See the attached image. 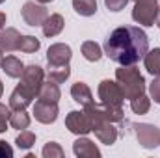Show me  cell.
Here are the masks:
<instances>
[{
    "instance_id": "obj_22",
    "label": "cell",
    "mask_w": 160,
    "mask_h": 158,
    "mask_svg": "<svg viewBox=\"0 0 160 158\" xmlns=\"http://www.w3.org/2000/svg\"><path fill=\"white\" fill-rule=\"evenodd\" d=\"M8 121H9V126L17 128V130H24L30 126V116L24 110H13Z\"/></svg>"
},
{
    "instance_id": "obj_3",
    "label": "cell",
    "mask_w": 160,
    "mask_h": 158,
    "mask_svg": "<svg viewBox=\"0 0 160 158\" xmlns=\"http://www.w3.org/2000/svg\"><path fill=\"white\" fill-rule=\"evenodd\" d=\"M84 112L86 116L89 117L91 125H97V123H102V121H110V123H121L123 121V108L121 106H112V104H88L84 106Z\"/></svg>"
},
{
    "instance_id": "obj_14",
    "label": "cell",
    "mask_w": 160,
    "mask_h": 158,
    "mask_svg": "<svg viewBox=\"0 0 160 158\" xmlns=\"http://www.w3.org/2000/svg\"><path fill=\"white\" fill-rule=\"evenodd\" d=\"M73 153L78 158H99L101 156L99 147H97L91 140H88V138H84V136H80L78 140L73 143Z\"/></svg>"
},
{
    "instance_id": "obj_39",
    "label": "cell",
    "mask_w": 160,
    "mask_h": 158,
    "mask_svg": "<svg viewBox=\"0 0 160 158\" xmlns=\"http://www.w3.org/2000/svg\"><path fill=\"white\" fill-rule=\"evenodd\" d=\"M2 2H6V0H0V4H2Z\"/></svg>"
},
{
    "instance_id": "obj_19",
    "label": "cell",
    "mask_w": 160,
    "mask_h": 158,
    "mask_svg": "<svg viewBox=\"0 0 160 158\" xmlns=\"http://www.w3.org/2000/svg\"><path fill=\"white\" fill-rule=\"evenodd\" d=\"M2 71L9 78H21V75L24 71V63L15 56H6L4 62H2Z\"/></svg>"
},
{
    "instance_id": "obj_29",
    "label": "cell",
    "mask_w": 160,
    "mask_h": 158,
    "mask_svg": "<svg viewBox=\"0 0 160 158\" xmlns=\"http://www.w3.org/2000/svg\"><path fill=\"white\" fill-rule=\"evenodd\" d=\"M149 95H151V99H155L157 104H160V75H157L153 82L149 84Z\"/></svg>"
},
{
    "instance_id": "obj_1",
    "label": "cell",
    "mask_w": 160,
    "mask_h": 158,
    "mask_svg": "<svg viewBox=\"0 0 160 158\" xmlns=\"http://www.w3.org/2000/svg\"><path fill=\"white\" fill-rule=\"evenodd\" d=\"M147 50V34L138 26H119L104 41V54L119 65H136Z\"/></svg>"
},
{
    "instance_id": "obj_7",
    "label": "cell",
    "mask_w": 160,
    "mask_h": 158,
    "mask_svg": "<svg viewBox=\"0 0 160 158\" xmlns=\"http://www.w3.org/2000/svg\"><path fill=\"white\" fill-rule=\"evenodd\" d=\"M21 17L28 26H43V22L48 17V9L45 4H36V2H24L21 9Z\"/></svg>"
},
{
    "instance_id": "obj_32",
    "label": "cell",
    "mask_w": 160,
    "mask_h": 158,
    "mask_svg": "<svg viewBox=\"0 0 160 158\" xmlns=\"http://www.w3.org/2000/svg\"><path fill=\"white\" fill-rule=\"evenodd\" d=\"M9 116H11L9 106H6V104H2V102H0V119H9Z\"/></svg>"
},
{
    "instance_id": "obj_26",
    "label": "cell",
    "mask_w": 160,
    "mask_h": 158,
    "mask_svg": "<svg viewBox=\"0 0 160 158\" xmlns=\"http://www.w3.org/2000/svg\"><path fill=\"white\" fill-rule=\"evenodd\" d=\"M41 47V41L34 36H21V43H19V50L26 52V54H34L38 52Z\"/></svg>"
},
{
    "instance_id": "obj_33",
    "label": "cell",
    "mask_w": 160,
    "mask_h": 158,
    "mask_svg": "<svg viewBox=\"0 0 160 158\" xmlns=\"http://www.w3.org/2000/svg\"><path fill=\"white\" fill-rule=\"evenodd\" d=\"M8 130V119H0V134H4Z\"/></svg>"
},
{
    "instance_id": "obj_17",
    "label": "cell",
    "mask_w": 160,
    "mask_h": 158,
    "mask_svg": "<svg viewBox=\"0 0 160 158\" xmlns=\"http://www.w3.org/2000/svg\"><path fill=\"white\" fill-rule=\"evenodd\" d=\"M71 97L75 102H78L80 106H88L93 102V95H91V89L88 87V84L84 82H77L71 86Z\"/></svg>"
},
{
    "instance_id": "obj_5",
    "label": "cell",
    "mask_w": 160,
    "mask_h": 158,
    "mask_svg": "<svg viewBox=\"0 0 160 158\" xmlns=\"http://www.w3.org/2000/svg\"><path fill=\"white\" fill-rule=\"evenodd\" d=\"M97 93H99L101 102H104V104L121 106L123 101H125V93H123V89H121L119 82H114V80H108V78L102 80V82L99 84Z\"/></svg>"
},
{
    "instance_id": "obj_9",
    "label": "cell",
    "mask_w": 160,
    "mask_h": 158,
    "mask_svg": "<svg viewBox=\"0 0 160 158\" xmlns=\"http://www.w3.org/2000/svg\"><path fill=\"white\" fill-rule=\"evenodd\" d=\"M43 80H45V71H43V67H39V65H28V67H24L19 84L26 86L30 91H34V93L38 95Z\"/></svg>"
},
{
    "instance_id": "obj_11",
    "label": "cell",
    "mask_w": 160,
    "mask_h": 158,
    "mask_svg": "<svg viewBox=\"0 0 160 158\" xmlns=\"http://www.w3.org/2000/svg\"><path fill=\"white\" fill-rule=\"evenodd\" d=\"M34 117L43 125H50L58 119V102H47V101H36L34 104Z\"/></svg>"
},
{
    "instance_id": "obj_28",
    "label": "cell",
    "mask_w": 160,
    "mask_h": 158,
    "mask_svg": "<svg viewBox=\"0 0 160 158\" xmlns=\"http://www.w3.org/2000/svg\"><path fill=\"white\" fill-rule=\"evenodd\" d=\"M63 155H65L63 149H62L60 143H56V141H48V143L43 147V156L45 158H62Z\"/></svg>"
},
{
    "instance_id": "obj_38",
    "label": "cell",
    "mask_w": 160,
    "mask_h": 158,
    "mask_svg": "<svg viewBox=\"0 0 160 158\" xmlns=\"http://www.w3.org/2000/svg\"><path fill=\"white\" fill-rule=\"evenodd\" d=\"M39 4H48V2H52V0H38Z\"/></svg>"
},
{
    "instance_id": "obj_31",
    "label": "cell",
    "mask_w": 160,
    "mask_h": 158,
    "mask_svg": "<svg viewBox=\"0 0 160 158\" xmlns=\"http://www.w3.org/2000/svg\"><path fill=\"white\" fill-rule=\"evenodd\" d=\"M11 156H13V149H11V145L0 140V158H11Z\"/></svg>"
},
{
    "instance_id": "obj_18",
    "label": "cell",
    "mask_w": 160,
    "mask_h": 158,
    "mask_svg": "<svg viewBox=\"0 0 160 158\" xmlns=\"http://www.w3.org/2000/svg\"><path fill=\"white\" fill-rule=\"evenodd\" d=\"M60 97H62V91H60L58 84L52 82V80H47V82L43 80L39 93H38V99L39 101H47V102H58Z\"/></svg>"
},
{
    "instance_id": "obj_27",
    "label": "cell",
    "mask_w": 160,
    "mask_h": 158,
    "mask_svg": "<svg viewBox=\"0 0 160 158\" xmlns=\"http://www.w3.org/2000/svg\"><path fill=\"white\" fill-rule=\"evenodd\" d=\"M15 143H17V147H19V149H24V151H28V149H30V147L36 143V134L24 128V130H21V134L17 136Z\"/></svg>"
},
{
    "instance_id": "obj_6",
    "label": "cell",
    "mask_w": 160,
    "mask_h": 158,
    "mask_svg": "<svg viewBox=\"0 0 160 158\" xmlns=\"http://www.w3.org/2000/svg\"><path fill=\"white\" fill-rule=\"evenodd\" d=\"M134 134H136L138 143L145 149H155L160 145V128L155 125L138 123V125H134Z\"/></svg>"
},
{
    "instance_id": "obj_25",
    "label": "cell",
    "mask_w": 160,
    "mask_h": 158,
    "mask_svg": "<svg viewBox=\"0 0 160 158\" xmlns=\"http://www.w3.org/2000/svg\"><path fill=\"white\" fill-rule=\"evenodd\" d=\"M149 108H151V99H149L145 93H143V95H140V97L130 99V110H132L134 114L143 116V114H147V112H149Z\"/></svg>"
},
{
    "instance_id": "obj_8",
    "label": "cell",
    "mask_w": 160,
    "mask_h": 158,
    "mask_svg": "<svg viewBox=\"0 0 160 158\" xmlns=\"http://www.w3.org/2000/svg\"><path fill=\"white\" fill-rule=\"evenodd\" d=\"M65 126L69 128V132H73L77 136H86L93 130V125H91L89 117L86 116V112H78V110H73L67 114Z\"/></svg>"
},
{
    "instance_id": "obj_13",
    "label": "cell",
    "mask_w": 160,
    "mask_h": 158,
    "mask_svg": "<svg viewBox=\"0 0 160 158\" xmlns=\"http://www.w3.org/2000/svg\"><path fill=\"white\" fill-rule=\"evenodd\" d=\"M93 132L97 136V140L104 145H114L116 140H118V128L114 126V123L110 121H102V123H97L93 125Z\"/></svg>"
},
{
    "instance_id": "obj_4",
    "label": "cell",
    "mask_w": 160,
    "mask_h": 158,
    "mask_svg": "<svg viewBox=\"0 0 160 158\" xmlns=\"http://www.w3.org/2000/svg\"><path fill=\"white\" fill-rule=\"evenodd\" d=\"M158 7L160 6L157 0H136L134 9H132L134 22H138L142 26H155Z\"/></svg>"
},
{
    "instance_id": "obj_12",
    "label": "cell",
    "mask_w": 160,
    "mask_h": 158,
    "mask_svg": "<svg viewBox=\"0 0 160 158\" xmlns=\"http://www.w3.org/2000/svg\"><path fill=\"white\" fill-rule=\"evenodd\" d=\"M38 95L34 91H30L26 86L17 84V87L13 89V93L9 95V108L11 110H26V106L32 104V101Z\"/></svg>"
},
{
    "instance_id": "obj_34",
    "label": "cell",
    "mask_w": 160,
    "mask_h": 158,
    "mask_svg": "<svg viewBox=\"0 0 160 158\" xmlns=\"http://www.w3.org/2000/svg\"><path fill=\"white\" fill-rule=\"evenodd\" d=\"M4 26H6V13H2V11H0V30H2Z\"/></svg>"
},
{
    "instance_id": "obj_30",
    "label": "cell",
    "mask_w": 160,
    "mask_h": 158,
    "mask_svg": "<svg viewBox=\"0 0 160 158\" xmlns=\"http://www.w3.org/2000/svg\"><path fill=\"white\" fill-rule=\"evenodd\" d=\"M127 4H128V0H104V6L110 11H121Z\"/></svg>"
},
{
    "instance_id": "obj_35",
    "label": "cell",
    "mask_w": 160,
    "mask_h": 158,
    "mask_svg": "<svg viewBox=\"0 0 160 158\" xmlns=\"http://www.w3.org/2000/svg\"><path fill=\"white\" fill-rule=\"evenodd\" d=\"M155 24L160 28V7H158V13H157V21H155Z\"/></svg>"
},
{
    "instance_id": "obj_16",
    "label": "cell",
    "mask_w": 160,
    "mask_h": 158,
    "mask_svg": "<svg viewBox=\"0 0 160 158\" xmlns=\"http://www.w3.org/2000/svg\"><path fill=\"white\" fill-rule=\"evenodd\" d=\"M63 24H65V21H63V17H62L60 13L48 15L47 21L43 22V36H45V37H54V36L62 34Z\"/></svg>"
},
{
    "instance_id": "obj_23",
    "label": "cell",
    "mask_w": 160,
    "mask_h": 158,
    "mask_svg": "<svg viewBox=\"0 0 160 158\" xmlns=\"http://www.w3.org/2000/svg\"><path fill=\"white\" fill-rule=\"evenodd\" d=\"M73 7L82 17H91L97 13V0H73Z\"/></svg>"
},
{
    "instance_id": "obj_37",
    "label": "cell",
    "mask_w": 160,
    "mask_h": 158,
    "mask_svg": "<svg viewBox=\"0 0 160 158\" xmlns=\"http://www.w3.org/2000/svg\"><path fill=\"white\" fill-rule=\"evenodd\" d=\"M2 62H4V54H2V50H0V67H2Z\"/></svg>"
},
{
    "instance_id": "obj_21",
    "label": "cell",
    "mask_w": 160,
    "mask_h": 158,
    "mask_svg": "<svg viewBox=\"0 0 160 158\" xmlns=\"http://www.w3.org/2000/svg\"><path fill=\"white\" fill-rule=\"evenodd\" d=\"M143 63H145V69L149 75H153V77L160 75V48L147 50V54L143 56Z\"/></svg>"
},
{
    "instance_id": "obj_15",
    "label": "cell",
    "mask_w": 160,
    "mask_h": 158,
    "mask_svg": "<svg viewBox=\"0 0 160 158\" xmlns=\"http://www.w3.org/2000/svg\"><path fill=\"white\" fill-rule=\"evenodd\" d=\"M19 43H21V34H19V30H15V28L0 30V50H2V52L19 50Z\"/></svg>"
},
{
    "instance_id": "obj_24",
    "label": "cell",
    "mask_w": 160,
    "mask_h": 158,
    "mask_svg": "<svg viewBox=\"0 0 160 158\" xmlns=\"http://www.w3.org/2000/svg\"><path fill=\"white\" fill-rule=\"evenodd\" d=\"M82 56L88 62H99L102 58V50L95 41H86V43H82Z\"/></svg>"
},
{
    "instance_id": "obj_10",
    "label": "cell",
    "mask_w": 160,
    "mask_h": 158,
    "mask_svg": "<svg viewBox=\"0 0 160 158\" xmlns=\"http://www.w3.org/2000/svg\"><path fill=\"white\" fill-rule=\"evenodd\" d=\"M73 58V50L65 43H54L47 50V62L48 65H67Z\"/></svg>"
},
{
    "instance_id": "obj_36",
    "label": "cell",
    "mask_w": 160,
    "mask_h": 158,
    "mask_svg": "<svg viewBox=\"0 0 160 158\" xmlns=\"http://www.w3.org/2000/svg\"><path fill=\"white\" fill-rule=\"evenodd\" d=\"M2 93H4V84H2V80H0V97H2Z\"/></svg>"
},
{
    "instance_id": "obj_2",
    "label": "cell",
    "mask_w": 160,
    "mask_h": 158,
    "mask_svg": "<svg viewBox=\"0 0 160 158\" xmlns=\"http://www.w3.org/2000/svg\"><path fill=\"white\" fill-rule=\"evenodd\" d=\"M116 78L125 93V99L128 101L145 93V78L136 65H121L116 71Z\"/></svg>"
},
{
    "instance_id": "obj_20",
    "label": "cell",
    "mask_w": 160,
    "mask_h": 158,
    "mask_svg": "<svg viewBox=\"0 0 160 158\" xmlns=\"http://www.w3.org/2000/svg\"><path fill=\"white\" fill-rule=\"evenodd\" d=\"M69 77H71V67H69V63H67V65H48V69H47V78L52 80V82H56V84L65 82Z\"/></svg>"
}]
</instances>
